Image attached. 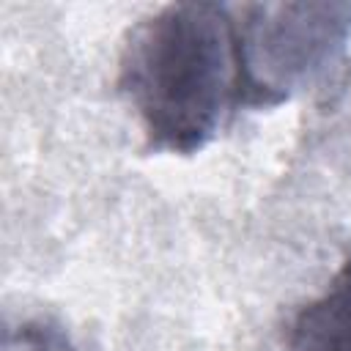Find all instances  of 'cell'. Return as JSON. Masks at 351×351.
<instances>
[{"label": "cell", "mask_w": 351, "mask_h": 351, "mask_svg": "<svg viewBox=\"0 0 351 351\" xmlns=\"http://www.w3.org/2000/svg\"><path fill=\"white\" fill-rule=\"evenodd\" d=\"M3 351H80L71 337L49 321H22L5 329Z\"/></svg>", "instance_id": "cell-4"}, {"label": "cell", "mask_w": 351, "mask_h": 351, "mask_svg": "<svg viewBox=\"0 0 351 351\" xmlns=\"http://www.w3.org/2000/svg\"><path fill=\"white\" fill-rule=\"evenodd\" d=\"M233 19L239 107H274L310 88L351 33L348 3H252Z\"/></svg>", "instance_id": "cell-2"}, {"label": "cell", "mask_w": 351, "mask_h": 351, "mask_svg": "<svg viewBox=\"0 0 351 351\" xmlns=\"http://www.w3.org/2000/svg\"><path fill=\"white\" fill-rule=\"evenodd\" d=\"M118 82L148 148L195 154L239 107L236 19L219 3H170L123 44Z\"/></svg>", "instance_id": "cell-1"}, {"label": "cell", "mask_w": 351, "mask_h": 351, "mask_svg": "<svg viewBox=\"0 0 351 351\" xmlns=\"http://www.w3.org/2000/svg\"><path fill=\"white\" fill-rule=\"evenodd\" d=\"M293 351H351V261L340 266L326 291L307 302L291 326Z\"/></svg>", "instance_id": "cell-3"}]
</instances>
